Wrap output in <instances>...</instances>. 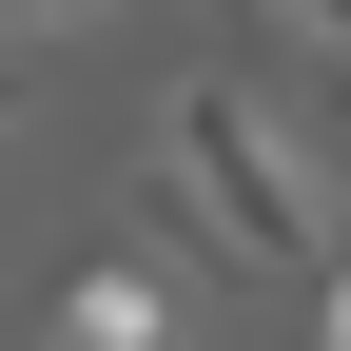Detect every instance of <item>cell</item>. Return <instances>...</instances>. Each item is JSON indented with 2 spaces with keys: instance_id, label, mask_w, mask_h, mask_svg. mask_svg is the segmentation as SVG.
Segmentation results:
<instances>
[{
  "instance_id": "6da1fadb",
  "label": "cell",
  "mask_w": 351,
  "mask_h": 351,
  "mask_svg": "<svg viewBox=\"0 0 351 351\" xmlns=\"http://www.w3.org/2000/svg\"><path fill=\"white\" fill-rule=\"evenodd\" d=\"M156 215L215 234L234 274H332V176H313V137H293L274 98H234V78H176V117H156Z\"/></svg>"
},
{
  "instance_id": "7a4b0ae2",
  "label": "cell",
  "mask_w": 351,
  "mask_h": 351,
  "mask_svg": "<svg viewBox=\"0 0 351 351\" xmlns=\"http://www.w3.org/2000/svg\"><path fill=\"white\" fill-rule=\"evenodd\" d=\"M39 351H176V274L156 254H98V274L39 313Z\"/></svg>"
},
{
  "instance_id": "3957f363",
  "label": "cell",
  "mask_w": 351,
  "mask_h": 351,
  "mask_svg": "<svg viewBox=\"0 0 351 351\" xmlns=\"http://www.w3.org/2000/svg\"><path fill=\"white\" fill-rule=\"evenodd\" d=\"M274 20H293V39H313V59H351V0H274Z\"/></svg>"
},
{
  "instance_id": "277c9868",
  "label": "cell",
  "mask_w": 351,
  "mask_h": 351,
  "mask_svg": "<svg viewBox=\"0 0 351 351\" xmlns=\"http://www.w3.org/2000/svg\"><path fill=\"white\" fill-rule=\"evenodd\" d=\"M332 351H351V234H332Z\"/></svg>"
},
{
  "instance_id": "5b68a950",
  "label": "cell",
  "mask_w": 351,
  "mask_h": 351,
  "mask_svg": "<svg viewBox=\"0 0 351 351\" xmlns=\"http://www.w3.org/2000/svg\"><path fill=\"white\" fill-rule=\"evenodd\" d=\"M20 20H59V0H0V39H20Z\"/></svg>"
},
{
  "instance_id": "8992f818",
  "label": "cell",
  "mask_w": 351,
  "mask_h": 351,
  "mask_svg": "<svg viewBox=\"0 0 351 351\" xmlns=\"http://www.w3.org/2000/svg\"><path fill=\"white\" fill-rule=\"evenodd\" d=\"M0 117H20V59H0Z\"/></svg>"
}]
</instances>
